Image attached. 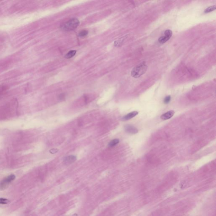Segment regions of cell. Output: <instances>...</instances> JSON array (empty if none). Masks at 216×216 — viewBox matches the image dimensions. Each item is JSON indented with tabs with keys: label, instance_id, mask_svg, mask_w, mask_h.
Wrapping results in <instances>:
<instances>
[{
	"label": "cell",
	"instance_id": "1",
	"mask_svg": "<svg viewBox=\"0 0 216 216\" xmlns=\"http://www.w3.org/2000/svg\"><path fill=\"white\" fill-rule=\"evenodd\" d=\"M147 69V66L146 65L145 62H142L134 68L131 73V76L135 78H139L146 73Z\"/></svg>",
	"mask_w": 216,
	"mask_h": 216
},
{
	"label": "cell",
	"instance_id": "2",
	"mask_svg": "<svg viewBox=\"0 0 216 216\" xmlns=\"http://www.w3.org/2000/svg\"><path fill=\"white\" fill-rule=\"evenodd\" d=\"M79 24V20L76 18L72 19L63 24L61 28L65 31H70L76 28Z\"/></svg>",
	"mask_w": 216,
	"mask_h": 216
},
{
	"label": "cell",
	"instance_id": "3",
	"mask_svg": "<svg viewBox=\"0 0 216 216\" xmlns=\"http://www.w3.org/2000/svg\"><path fill=\"white\" fill-rule=\"evenodd\" d=\"M15 179V176L13 174H11L10 175L8 176V177H6V178H5L1 181L0 184V188L1 189H4L6 188V187L8 186V184Z\"/></svg>",
	"mask_w": 216,
	"mask_h": 216
},
{
	"label": "cell",
	"instance_id": "4",
	"mask_svg": "<svg viewBox=\"0 0 216 216\" xmlns=\"http://www.w3.org/2000/svg\"><path fill=\"white\" fill-rule=\"evenodd\" d=\"M172 35V32L171 30H167L164 32V35L159 38L158 41L160 44H164L170 39Z\"/></svg>",
	"mask_w": 216,
	"mask_h": 216
},
{
	"label": "cell",
	"instance_id": "5",
	"mask_svg": "<svg viewBox=\"0 0 216 216\" xmlns=\"http://www.w3.org/2000/svg\"><path fill=\"white\" fill-rule=\"evenodd\" d=\"M125 129L126 132L131 134H136L138 132V129L131 125H126L125 126Z\"/></svg>",
	"mask_w": 216,
	"mask_h": 216
},
{
	"label": "cell",
	"instance_id": "6",
	"mask_svg": "<svg viewBox=\"0 0 216 216\" xmlns=\"http://www.w3.org/2000/svg\"><path fill=\"white\" fill-rule=\"evenodd\" d=\"M174 113H175V112L174 111L171 110V111H168L166 113H165L163 115H161L160 118L164 120L169 119L174 115Z\"/></svg>",
	"mask_w": 216,
	"mask_h": 216
},
{
	"label": "cell",
	"instance_id": "7",
	"mask_svg": "<svg viewBox=\"0 0 216 216\" xmlns=\"http://www.w3.org/2000/svg\"><path fill=\"white\" fill-rule=\"evenodd\" d=\"M138 113H139L138 112L136 111H134L131 112V113H130L129 114H127L126 115L124 116L122 118V120L124 121L129 120V119L133 118L134 117H135V116H136V115H138Z\"/></svg>",
	"mask_w": 216,
	"mask_h": 216
},
{
	"label": "cell",
	"instance_id": "8",
	"mask_svg": "<svg viewBox=\"0 0 216 216\" xmlns=\"http://www.w3.org/2000/svg\"><path fill=\"white\" fill-rule=\"evenodd\" d=\"M76 160V156L74 155H69L65 158L64 162L66 164H71L74 162Z\"/></svg>",
	"mask_w": 216,
	"mask_h": 216
},
{
	"label": "cell",
	"instance_id": "9",
	"mask_svg": "<svg viewBox=\"0 0 216 216\" xmlns=\"http://www.w3.org/2000/svg\"><path fill=\"white\" fill-rule=\"evenodd\" d=\"M119 140L118 139H114L111 141L108 144V146L109 147H113L114 146H116L119 143Z\"/></svg>",
	"mask_w": 216,
	"mask_h": 216
},
{
	"label": "cell",
	"instance_id": "10",
	"mask_svg": "<svg viewBox=\"0 0 216 216\" xmlns=\"http://www.w3.org/2000/svg\"><path fill=\"white\" fill-rule=\"evenodd\" d=\"M76 50H71L66 55H65V58L67 59H69L73 57L74 56L76 53Z\"/></svg>",
	"mask_w": 216,
	"mask_h": 216
},
{
	"label": "cell",
	"instance_id": "11",
	"mask_svg": "<svg viewBox=\"0 0 216 216\" xmlns=\"http://www.w3.org/2000/svg\"><path fill=\"white\" fill-rule=\"evenodd\" d=\"M216 9V6H212L208 7V8H206V9L204 11V13H208L212 11H213L214 10Z\"/></svg>",
	"mask_w": 216,
	"mask_h": 216
},
{
	"label": "cell",
	"instance_id": "12",
	"mask_svg": "<svg viewBox=\"0 0 216 216\" xmlns=\"http://www.w3.org/2000/svg\"><path fill=\"white\" fill-rule=\"evenodd\" d=\"M10 201L6 198H0V204H8Z\"/></svg>",
	"mask_w": 216,
	"mask_h": 216
},
{
	"label": "cell",
	"instance_id": "13",
	"mask_svg": "<svg viewBox=\"0 0 216 216\" xmlns=\"http://www.w3.org/2000/svg\"><path fill=\"white\" fill-rule=\"evenodd\" d=\"M88 34V31L86 30H83L81 32H80L79 34V36L81 37L85 36H87Z\"/></svg>",
	"mask_w": 216,
	"mask_h": 216
},
{
	"label": "cell",
	"instance_id": "14",
	"mask_svg": "<svg viewBox=\"0 0 216 216\" xmlns=\"http://www.w3.org/2000/svg\"><path fill=\"white\" fill-rule=\"evenodd\" d=\"M171 99V97L170 96H168L167 97H166L164 100V102L165 104H167L170 102Z\"/></svg>",
	"mask_w": 216,
	"mask_h": 216
},
{
	"label": "cell",
	"instance_id": "15",
	"mask_svg": "<svg viewBox=\"0 0 216 216\" xmlns=\"http://www.w3.org/2000/svg\"><path fill=\"white\" fill-rule=\"evenodd\" d=\"M58 150L57 149H54L50 150V153H52V154H55V153L57 152H58Z\"/></svg>",
	"mask_w": 216,
	"mask_h": 216
},
{
	"label": "cell",
	"instance_id": "16",
	"mask_svg": "<svg viewBox=\"0 0 216 216\" xmlns=\"http://www.w3.org/2000/svg\"><path fill=\"white\" fill-rule=\"evenodd\" d=\"M64 95H62H62H61V96H60V99H63V98H64Z\"/></svg>",
	"mask_w": 216,
	"mask_h": 216
}]
</instances>
